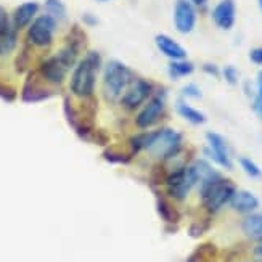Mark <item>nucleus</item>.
<instances>
[{"instance_id": "obj_1", "label": "nucleus", "mask_w": 262, "mask_h": 262, "mask_svg": "<svg viewBox=\"0 0 262 262\" xmlns=\"http://www.w3.org/2000/svg\"><path fill=\"white\" fill-rule=\"evenodd\" d=\"M180 146H182V134L169 127L153 130L148 134L134 135L130 139V148L134 153L145 150L151 158L161 159V161L174 158L180 151Z\"/></svg>"}, {"instance_id": "obj_2", "label": "nucleus", "mask_w": 262, "mask_h": 262, "mask_svg": "<svg viewBox=\"0 0 262 262\" xmlns=\"http://www.w3.org/2000/svg\"><path fill=\"white\" fill-rule=\"evenodd\" d=\"M101 66V56L98 52H89L74 68L70 89L77 98H92L95 90L97 71Z\"/></svg>"}, {"instance_id": "obj_3", "label": "nucleus", "mask_w": 262, "mask_h": 262, "mask_svg": "<svg viewBox=\"0 0 262 262\" xmlns=\"http://www.w3.org/2000/svg\"><path fill=\"white\" fill-rule=\"evenodd\" d=\"M235 185L230 180H227L224 177H217L208 184L201 185L200 188V195L203 206L206 208L208 212L215 214L219 212L225 204H230V200L235 193Z\"/></svg>"}, {"instance_id": "obj_4", "label": "nucleus", "mask_w": 262, "mask_h": 262, "mask_svg": "<svg viewBox=\"0 0 262 262\" xmlns=\"http://www.w3.org/2000/svg\"><path fill=\"white\" fill-rule=\"evenodd\" d=\"M132 81H134L132 71L124 63H121L118 60H110L105 64L103 90H105L106 98H110V100L121 98Z\"/></svg>"}, {"instance_id": "obj_5", "label": "nucleus", "mask_w": 262, "mask_h": 262, "mask_svg": "<svg viewBox=\"0 0 262 262\" xmlns=\"http://www.w3.org/2000/svg\"><path fill=\"white\" fill-rule=\"evenodd\" d=\"M196 184H198V177L195 169H193V164L174 170L172 174L167 176L166 180L167 193L176 200H185L191 188Z\"/></svg>"}, {"instance_id": "obj_6", "label": "nucleus", "mask_w": 262, "mask_h": 262, "mask_svg": "<svg viewBox=\"0 0 262 262\" xmlns=\"http://www.w3.org/2000/svg\"><path fill=\"white\" fill-rule=\"evenodd\" d=\"M56 28V19L50 15H40L34 19L28 29V40L36 47L45 49L49 47L53 40V34Z\"/></svg>"}, {"instance_id": "obj_7", "label": "nucleus", "mask_w": 262, "mask_h": 262, "mask_svg": "<svg viewBox=\"0 0 262 262\" xmlns=\"http://www.w3.org/2000/svg\"><path fill=\"white\" fill-rule=\"evenodd\" d=\"M151 94H153L151 82H148L146 79H134L130 85L126 89V92L121 97V105L127 111H135L150 100Z\"/></svg>"}, {"instance_id": "obj_8", "label": "nucleus", "mask_w": 262, "mask_h": 262, "mask_svg": "<svg viewBox=\"0 0 262 262\" xmlns=\"http://www.w3.org/2000/svg\"><path fill=\"white\" fill-rule=\"evenodd\" d=\"M164 115V94L163 90H158L155 95L150 97L145 106L137 113L135 116V126L139 129H150L151 126L161 119Z\"/></svg>"}, {"instance_id": "obj_9", "label": "nucleus", "mask_w": 262, "mask_h": 262, "mask_svg": "<svg viewBox=\"0 0 262 262\" xmlns=\"http://www.w3.org/2000/svg\"><path fill=\"white\" fill-rule=\"evenodd\" d=\"M196 26V10L190 0H177L174 5V28L180 34H190Z\"/></svg>"}, {"instance_id": "obj_10", "label": "nucleus", "mask_w": 262, "mask_h": 262, "mask_svg": "<svg viewBox=\"0 0 262 262\" xmlns=\"http://www.w3.org/2000/svg\"><path fill=\"white\" fill-rule=\"evenodd\" d=\"M208 140V148L206 153L214 163H217L219 166L225 169H232V161H230V153H229V145H227L225 139L217 134V132H208L206 134Z\"/></svg>"}, {"instance_id": "obj_11", "label": "nucleus", "mask_w": 262, "mask_h": 262, "mask_svg": "<svg viewBox=\"0 0 262 262\" xmlns=\"http://www.w3.org/2000/svg\"><path fill=\"white\" fill-rule=\"evenodd\" d=\"M235 19H236L235 0H221V2L214 7L212 21L217 28L224 31H230L235 26Z\"/></svg>"}, {"instance_id": "obj_12", "label": "nucleus", "mask_w": 262, "mask_h": 262, "mask_svg": "<svg viewBox=\"0 0 262 262\" xmlns=\"http://www.w3.org/2000/svg\"><path fill=\"white\" fill-rule=\"evenodd\" d=\"M68 70H70V68H68L60 60L58 55H55V56H50V58H47V60H43V63L40 64L39 73H40V76L47 82L55 84V85H60L64 81Z\"/></svg>"}, {"instance_id": "obj_13", "label": "nucleus", "mask_w": 262, "mask_h": 262, "mask_svg": "<svg viewBox=\"0 0 262 262\" xmlns=\"http://www.w3.org/2000/svg\"><path fill=\"white\" fill-rule=\"evenodd\" d=\"M155 43L158 50L161 52L164 56L172 61V60H187V50L182 45L174 40L172 37L166 36V34H158L155 37Z\"/></svg>"}, {"instance_id": "obj_14", "label": "nucleus", "mask_w": 262, "mask_h": 262, "mask_svg": "<svg viewBox=\"0 0 262 262\" xmlns=\"http://www.w3.org/2000/svg\"><path fill=\"white\" fill-rule=\"evenodd\" d=\"M230 206L242 214H251L259 208V200L248 190H236L230 200Z\"/></svg>"}, {"instance_id": "obj_15", "label": "nucleus", "mask_w": 262, "mask_h": 262, "mask_svg": "<svg viewBox=\"0 0 262 262\" xmlns=\"http://www.w3.org/2000/svg\"><path fill=\"white\" fill-rule=\"evenodd\" d=\"M39 11V4L37 2H25L19 7H16L13 13V28L15 29H25L29 26L31 23L36 19V15Z\"/></svg>"}, {"instance_id": "obj_16", "label": "nucleus", "mask_w": 262, "mask_h": 262, "mask_svg": "<svg viewBox=\"0 0 262 262\" xmlns=\"http://www.w3.org/2000/svg\"><path fill=\"white\" fill-rule=\"evenodd\" d=\"M52 95H53L52 90L34 85V73H31L29 77L26 79L25 87H23L21 98H23V101H26V103H34V101H42Z\"/></svg>"}, {"instance_id": "obj_17", "label": "nucleus", "mask_w": 262, "mask_h": 262, "mask_svg": "<svg viewBox=\"0 0 262 262\" xmlns=\"http://www.w3.org/2000/svg\"><path fill=\"white\" fill-rule=\"evenodd\" d=\"M242 229L249 240L262 242V214H249L242 222Z\"/></svg>"}, {"instance_id": "obj_18", "label": "nucleus", "mask_w": 262, "mask_h": 262, "mask_svg": "<svg viewBox=\"0 0 262 262\" xmlns=\"http://www.w3.org/2000/svg\"><path fill=\"white\" fill-rule=\"evenodd\" d=\"M177 113L185 121L193 124V126H200V124L206 122V116H204L200 110L193 108L191 105H188L187 101H184V100H180L179 103H177Z\"/></svg>"}, {"instance_id": "obj_19", "label": "nucleus", "mask_w": 262, "mask_h": 262, "mask_svg": "<svg viewBox=\"0 0 262 262\" xmlns=\"http://www.w3.org/2000/svg\"><path fill=\"white\" fill-rule=\"evenodd\" d=\"M193 169H195V172H196L200 185H204V184H208V182L221 177V174L217 172V170H215L208 161H203V159H200V161H196L195 164H193Z\"/></svg>"}, {"instance_id": "obj_20", "label": "nucleus", "mask_w": 262, "mask_h": 262, "mask_svg": "<svg viewBox=\"0 0 262 262\" xmlns=\"http://www.w3.org/2000/svg\"><path fill=\"white\" fill-rule=\"evenodd\" d=\"M169 76L172 79H182L193 74L195 71V64L188 60H172L169 63Z\"/></svg>"}, {"instance_id": "obj_21", "label": "nucleus", "mask_w": 262, "mask_h": 262, "mask_svg": "<svg viewBox=\"0 0 262 262\" xmlns=\"http://www.w3.org/2000/svg\"><path fill=\"white\" fill-rule=\"evenodd\" d=\"M16 47V29H10L8 32L0 36V56L11 53Z\"/></svg>"}, {"instance_id": "obj_22", "label": "nucleus", "mask_w": 262, "mask_h": 262, "mask_svg": "<svg viewBox=\"0 0 262 262\" xmlns=\"http://www.w3.org/2000/svg\"><path fill=\"white\" fill-rule=\"evenodd\" d=\"M45 10H47V15H50L56 21L66 18V5L61 0H45Z\"/></svg>"}, {"instance_id": "obj_23", "label": "nucleus", "mask_w": 262, "mask_h": 262, "mask_svg": "<svg viewBox=\"0 0 262 262\" xmlns=\"http://www.w3.org/2000/svg\"><path fill=\"white\" fill-rule=\"evenodd\" d=\"M240 166H242V169L246 172V176H249L251 179H260V177H262V170H260V167L253 161L251 158L242 156V158H240Z\"/></svg>"}, {"instance_id": "obj_24", "label": "nucleus", "mask_w": 262, "mask_h": 262, "mask_svg": "<svg viewBox=\"0 0 262 262\" xmlns=\"http://www.w3.org/2000/svg\"><path fill=\"white\" fill-rule=\"evenodd\" d=\"M158 211H159V214H161V217L164 219V221H167V222H176L177 221V212L170 208V204H167L164 200H161L159 198L158 200Z\"/></svg>"}, {"instance_id": "obj_25", "label": "nucleus", "mask_w": 262, "mask_h": 262, "mask_svg": "<svg viewBox=\"0 0 262 262\" xmlns=\"http://www.w3.org/2000/svg\"><path fill=\"white\" fill-rule=\"evenodd\" d=\"M222 76L224 79L227 81V84H230V85H236L238 84V79H240V76H238V70L235 66H225L224 70H222Z\"/></svg>"}, {"instance_id": "obj_26", "label": "nucleus", "mask_w": 262, "mask_h": 262, "mask_svg": "<svg viewBox=\"0 0 262 262\" xmlns=\"http://www.w3.org/2000/svg\"><path fill=\"white\" fill-rule=\"evenodd\" d=\"M10 29H13V28H11V23H10L7 10L4 7H0V36L5 34V32H8Z\"/></svg>"}, {"instance_id": "obj_27", "label": "nucleus", "mask_w": 262, "mask_h": 262, "mask_svg": "<svg viewBox=\"0 0 262 262\" xmlns=\"http://www.w3.org/2000/svg\"><path fill=\"white\" fill-rule=\"evenodd\" d=\"M182 95H184L185 98H196L198 100V98H201V90L195 84H188L182 89Z\"/></svg>"}, {"instance_id": "obj_28", "label": "nucleus", "mask_w": 262, "mask_h": 262, "mask_svg": "<svg viewBox=\"0 0 262 262\" xmlns=\"http://www.w3.org/2000/svg\"><path fill=\"white\" fill-rule=\"evenodd\" d=\"M103 156H105V159L106 161H110V163H127L129 161V156H124V155H119V153H115V151H110V150H106L105 153H103Z\"/></svg>"}, {"instance_id": "obj_29", "label": "nucleus", "mask_w": 262, "mask_h": 262, "mask_svg": "<svg viewBox=\"0 0 262 262\" xmlns=\"http://www.w3.org/2000/svg\"><path fill=\"white\" fill-rule=\"evenodd\" d=\"M0 98L5 100V101H13L16 98V92L15 89H11L8 85L0 84Z\"/></svg>"}, {"instance_id": "obj_30", "label": "nucleus", "mask_w": 262, "mask_h": 262, "mask_svg": "<svg viewBox=\"0 0 262 262\" xmlns=\"http://www.w3.org/2000/svg\"><path fill=\"white\" fill-rule=\"evenodd\" d=\"M249 60H251L254 64L262 66V47H256L249 52Z\"/></svg>"}, {"instance_id": "obj_31", "label": "nucleus", "mask_w": 262, "mask_h": 262, "mask_svg": "<svg viewBox=\"0 0 262 262\" xmlns=\"http://www.w3.org/2000/svg\"><path fill=\"white\" fill-rule=\"evenodd\" d=\"M203 71L206 73V74H209V76H214V77H219V74H221V70L215 64H212V63L203 64Z\"/></svg>"}, {"instance_id": "obj_32", "label": "nucleus", "mask_w": 262, "mask_h": 262, "mask_svg": "<svg viewBox=\"0 0 262 262\" xmlns=\"http://www.w3.org/2000/svg\"><path fill=\"white\" fill-rule=\"evenodd\" d=\"M82 21L85 23V25H89V26H95L97 23H98V19H97L94 15H90V13H85V15L82 16Z\"/></svg>"}, {"instance_id": "obj_33", "label": "nucleus", "mask_w": 262, "mask_h": 262, "mask_svg": "<svg viewBox=\"0 0 262 262\" xmlns=\"http://www.w3.org/2000/svg\"><path fill=\"white\" fill-rule=\"evenodd\" d=\"M256 100L262 103V73L257 76V98Z\"/></svg>"}, {"instance_id": "obj_34", "label": "nucleus", "mask_w": 262, "mask_h": 262, "mask_svg": "<svg viewBox=\"0 0 262 262\" xmlns=\"http://www.w3.org/2000/svg\"><path fill=\"white\" fill-rule=\"evenodd\" d=\"M190 2L195 5V7H203L208 4V0H190Z\"/></svg>"}, {"instance_id": "obj_35", "label": "nucleus", "mask_w": 262, "mask_h": 262, "mask_svg": "<svg viewBox=\"0 0 262 262\" xmlns=\"http://www.w3.org/2000/svg\"><path fill=\"white\" fill-rule=\"evenodd\" d=\"M254 108H256V111L259 113V116H260V119H262V103H260V101H254Z\"/></svg>"}, {"instance_id": "obj_36", "label": "nucleus", "mask_w": 262, "mask_h": 262, "mask_svg": "<svg viewBox=\"0 0 262 262\" xmlns=\"http://www.w3.org/2000/svg\"><path fill=\"white\" fill-rule=\"evenodd\" d=\"M254 253L257 254V256H262V242L256 246V249H254Z\"/></svg>"}, {"instance_id": "obj_37", "label": "nucleus", "mask_w": 262, "mask_h": 262, "mask_svg": "<svg viewBox=\"0 0 262 262\" xmlns=\"http://www.w3.org/2000/svg\"><path fill=\"white\" fill-rule=\"evenodd\" d=\"M257 2H259V5H260V8H262V0H257Z\"/></svg>"}, {"instance_id": "obj_38", "label": "nucleus", "mask_w": 262, "mask_h": 262, "mask_svg": "<svg viewBox=\"0 0 262 262\" xmlns=\"http://www.w3.org/2000/svg\"><path fill=\"white\" fill-rule=\"evenodd\" d=\"M100 2H106V0H100Z\"/></svg>"}]
</instances>
